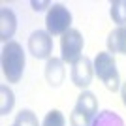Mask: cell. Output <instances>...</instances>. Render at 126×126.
Segmentation results:
<instances>
[{
	"label": "cell",
	"instance_id": "6da1fadb",
	"mask_svg": "<svg viewBox=\"0 0 126 126\" xmlns=\"http://www.w3.org/2000/svg\"><path fill=\"white\" fill-rule=\"evenodd\" d=\"M26 57L19 42H8L2 47V74L8 83H19L25 74Z\"/></svg>",
	"mask_w": 126,
	"mask_h": 126
},
{
	"label": "cell",
	"instance_id": "7a4b0ae2",
	"mask_svg": "<svg viewBox=\"0 0 126 126\" xmlns=\"http://www.w3.org/2000/svg\"><path fill=\"white\" fill-rule=\"evenodd\" d=\"M92 64H94V75H98V79L104 83V87L109 92L121 90V75L117 70V60L111 53L107 51L98 53Z\"/></svg>",
	"mask_w": 126,
	"mask_h": 126
},
{
	"label": "cell",
	"instance_id": "3957f363",
	"mask_svg": "<svg viewBox=\"0 0 126 126\" xmlns=\"http://www.w3.org/2000/svg\"><path fill=\"white\" fill-rule=\"evenodd\" d=\"M72 19H74L72 11L62 2H55L51 4L45 15V30L51 36H64L72 28Z\"/></svg>",
	"mask_w": 126,
	"mask_h": 126
},
{
	"label": "cell",
	"instance_id": "277c9868",
	"mask_svg": "<svg viewBox=\"0 0 126 126\" xmlns=\"http://www.w3.org/2000/svg\"><path fill=\"white\" fill-rule=\"evenodd\" d=\"M85 38L77 28H70L60 38V58L64 64H74L83 57Z\"/></svg>",
	"mask_w": 126,
	"mask_h": 126
},
{
	"label": "cell",
	"instance_id": "5b68a950",
	"mask_svg": "<svg viewBox=\"0 0 126 126\" xmlns=\"http://www.w3.org/2000/svg\"><path fill=\"white\" fill-rule=\"evenodd\" d=\"M28 53L38 60H49L53 53V36L47 30H34L28 38Z\"/></svg>",
	"mask_w": 126,
	"mask_h": 126
},
{
	"label": "cell",
	"instance_id": "8992f818",
	"mask_svg": "<svg viewBox=\"0 0 126 126\" xmlns=\"http://www.w3.org/2000/svg\"><path fill=\"white\" fill-rule=\"evenodd\" d=\"M70 77H72V83L81 90H87L92 83V77H94V64L89 57H81L77 62L72 64V72H70Z\"/></svg>",
	"mask_w": 126,
	"mask_h": 126
},
{
	"label": "cell",
	"instance_id": "52a82bcc",
	"mask_svg": "<svg viewBox=\"0 0 126 126\" xmlns=\"http://www.w3.org/2000/svg\"><path fill=\"white\" fill-rule=\"evenodd\" d=\"M43 75H45V81L49 83V87L58 89V87L64 83V79H66V68H64L62 58H58V57L49 58L47 62H45V72H43Z\"/></svg>",
	"mask_w": 126,
	"mask_h": 126
},
{
	"label": "cell",
	"instance_id": "ba28073f",
	"mask_svg": "<svg viewBox=\"0 0 126 126\" xmlns=\"http://www.w3.org/2000/svg\"><path fill=\"white\" fill-rule=\"evenodd\" d=\"M17 32V15L11 8H0V40L4 43L13 42Z\"/></svg>",
	"mask_w": 126,
	"mask_h": 126
},
{
	"label": "cell",
	"instance_id": "9c48e42d",
	"mask_svg": "<svg viewBox=\"0 0 126 126\" xmlns=\"http://www.w3.org/2000/svg\"><path fill=\"white\" fill-rule=\"evenodd\" d=\"M105 45H107V53H111L113 57L126 55V26H115L107 34Z\"/></svg>",
	"mask_w": 126,
	"mask_h": 126
},
{
	"label": "cell",
	"instance_id": "30bf717a",
	"mask_svg": "<svg viewBox=\"0 0 126 126\" xmlns=\"http://www.w3.org/2000/svg\"><path fill=\"white\" fill-rule=\"evenodd\" d=\"M75 107L81 109L83 113H87L90 119H94L100 113L98 111V98L90 90H81V94L77 96V102H75Z\"/></svg>",
	"mask_w": 126,
	"mask_h": 126
},
{
	"label": "cell",
	"instance_id": "8fae6325",
	"mask_svg": "<svg viewBox=\"0 0 126 126\" xmlns=\"http://www.w3.org/2000/svg\"><path fill=\"white\" fill-rule=\"evenodd\" d=\"M92 126H126V124L119 113H115L111 109H104L94 117Z\"/></svg>",
	"mask_w": 126,
	"mask_h": 126
},
{
	"label": "cell",
	"instance_id": "7c38bea8",
	"mask_svg": "<svg viewBox=\"0 0 126 126\" xmlns=\"http://www.w3.org/2000/svg\"><path fill=\"white\" fill-rule=\"evenodd\" d=\"M109 17L117 26H126V0H113L111 2Z\"/></svg>",
	"mask_w": 126,
	"mask_h": 126
},
{
	"label": "cell",
	"instance_id": "4fadbf2b",
	"mask_svg": "<svg viewBox=\"0 0 126 126\" xmlns=\"http://www.w3.org/2000/svg\"><path fill=\"white\" fill-rule=\"evenodd\" d=\"M15 105V94L8 85H0V115H8Z\"/></svg>",
	"mask_w": 126,
	"mask_h": 126
},
{
	"label": "cell",
	"instance_id": "5bb4252c",
	"mask_svg": "<svg viewBox=\"0 0 126 126\" xmlns=\"http://www.w3.org/2000/svg\"><path fill=\"white\" fill-rule=\"evenodd\" d=\"M13 126H42V124L38 122V117L32 109H21L13 121Z\"/></svg>",
	"mask_w": 126,
	"mask_h": 126
},
{
	"label": "cell",
	"instance_id": "9a60e30c",
	"mask_svg": "<svg viewBox=\"0 0 126 126\" xmlns=\"http://www.w3.org/2000/svg\"><path fill=\"white\" fill-rule=\"evenodd\" d=\"M42 126H66V119L60 109H51L47 115L43 117Z\"/></svg>",
	"mask_w": 126,
	"mask_h": 126
},
{
	"label": "cell",
	"instance_id": "2e32d148",
	"mask_svg": "<svg viewBox=\"0 0 126 126\" xmlns=\"http://www.w3.org/2000/svg\"><path fill=\"white\" fill-rule=\"evenodd\" d=\"M92 121L87 113H83L81 109L74 107V111L70 113V126H92Z\"/></svg>",
	"mask_w": 126,
	"mask_h": 126
},
{
	"label": "cell",
	"instance_id": "e0dca14e",
	"mask_svg": "<svg viewBox=\"0 0 126 126\" xmlns=\"http://www.w3.org/2000/svg\"><path fill=\"white\" fill-rule=\"evenodd\" d=\"M30 6H32V10L34 11H43L45 8H51V2H47V0H43V2H38V0H32L30 2Z\"/></svg>",
	"mask_w": 126,
	"mask_h": 126
},
{
	"label": "cell",
	"instance_id": "ac0fdd59",
	"mask_svg": "<svg viewBox=\"0 0 126 126\" xmlns=\"http://www.w3.org/2000/svg\"><path fill=\"white\" fill-rule=\"evenodd\" d=\"M121 98H122V105L126 107V81L121 85Z\"/></svg>",
	"mask_w": 126,
	"mask_h": 126
}]
</instances>
